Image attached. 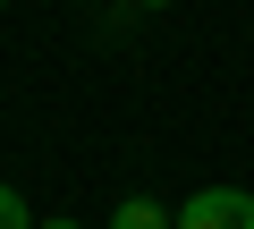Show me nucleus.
<instances>
[{
  "instance_id": "obj_1",
  "label": "nucleus",
  "mask_w": 254,
  "mask_h": 229,
  "mask_svg": "<svg viewBox=\"0 0 254 229\" xmlns=\"http://www.w3.org/2000/svg\"><path fill=\"white\" fill-rule=\"evenodd\" d=\"M178 229H254V195L246 187H203L178 204Z\"/></svg>"
},
{
  "instance_id": "obj_2",
  "label": "nucleus",
  "mask_w": 254,
  "mask_h": 229,
  "mask_svg": "<svg viewBox=\"0 0 254 229\" xmlns=\"http://www.w3.org/2000/svg\"><path fill=\"white\" fill-rule=\"evenodd\" d=\"M110 229H178V212H170V204H153V195H127V204L110 212Z\"/></svg>"
},
{
  "instance_id": "obj_3",
  "label": "nucleus",
  "mask_w": 254,
  "mask_h": 229,
  "mask_svg": "<svg viewBox=\"0 0 254 229\" xmlns=\"http://www.w3.org/2000/svg\"><path fill=\"white\" fill-rule=\"evenodd\" d=\"M0 229H34V212H26V195L0 178Z\"/></svg>"
},
{
  "instance_id": "obj_4",
  "label": "nucleus",
  "mask_w": 254,
  "mask_h": 229,
  "mask_svg": "<svg viewBox=\"0 0 254 229\" xmlns=\"http://www.w3.org/2000/svg\"><path fill=\"white\" fill-rule=\"evenodd\" d=\"M34 229H85V221H76V212H51V221H34Z\"/></svg>"
},
{
  "instance_id": "obj_5",
  "label": "nucleus",
  "mask_w": 254,
  "mask_h": 229,
  "mask_svg": "<svg viewBox=\"0 0 254 229\" xmlns=\"http://www.w3.org/2000/svg\"><path fill=\"white\" fill-rule=\"evenodd\" d=\"M144 9H170V0H144Z\"/></svg>"
}]
</instances>
